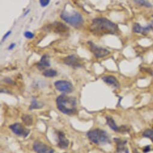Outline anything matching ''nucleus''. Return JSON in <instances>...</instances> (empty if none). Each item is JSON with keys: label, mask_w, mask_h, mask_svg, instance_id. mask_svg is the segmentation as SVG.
Returning a JSON list of instances; mask_svg holds the SVG:
<instances>
[{"label": "nucleus", "mask_w": 153, "mask_h": 153, "mask_svg": "<svg viewBox=\"0 0 153 153\" xmlns=\"http://www.w3.org/2000/svg\"><path fill=\"white\" fill-rule=\"evenodd\" d=\"M118 26L105 18H98L93 21L91 31L98 35L115 34L118 32Z\"/></svg>", "instance_id": "obj_1"}, {"label": "nucleus", "mask_w": 153, "mask_h": 153, "mask_svg": "<svg viewBox=\"0 0 153 153\" xmlns=\"http://www.w3.org/2000/svg\"><path fill=\"white\" fill-rule=\"evenodd\" d=\"M56 105L60 112L68 115L73 114L76 110V98L65 94H62L56 98Z\"/></svg>", "instance_id": "obj_2"}, {"label": "nucleus", "mask_w": 153, "mask_h": 153, "mask_svg": "<svg viewBox=\"0 0 153 153\" xmlns=\"http://www.w3.org/2000/svg\"><path fill=\"white\" fill-rule=\"evenodd\" d=\"M87 136L90 140L96 144H106L111 143L110 137L107 132L100 128L89 131L87 133Z\"/></svg>", "instance_id": "obj_3"}, {"label": "nucleus", "mask_w": 153, "mask_h": 153, "mask_svg": "<svg viewBox=\"0 0 153 153\" xmlns=\"http://www.w3.org/2000/svg\"><path fill=\"white\" fill-rule=\"evenodd\" d=\"M61 18L66 23L75 27H78L82 26L84 23V20L82 15L78 12H73L70 13L67 11H63L61 14Z\"/></svg>", "instance_id": "obj_4"}, {"label": "nucleus", "mask_w": 153, "mask_h": 153, "mask_svg": "<svg viewBox=\"0 0 153 153\" xmlns=\"http://www.w3.org/2000/svg\"><path fill=\"white\" fill-rule=\"evenodd\" d=\"M54 85L57 90L65 93H71L73 90L72 84L65 80H58L55 82Z\"/></svg>", "instance_id": "obj_5"}, {"label": "nucleus", "mask_w": 153, "mask_h": 153, "mask_svg": "<svg viewBox=\"0 0 153 153\" xmlns=\"http://www.w3.org/2000/svg\"><path fill=\"white\" fill-rule=\"evenodd\" d=\"M9 128L15 134L19 136L26 137L28 136L30 133V130L26 128L21 123H15L14 124H12L9 127Z\"/></svg>", "instance_id": "obj_6"}, {"label": "nucleus", "mask_w": 153, "mask_h": 153, "mask_svg": "<svg viewBox=\"0 0 153 153\" xmlns=\"http://www.w3.org/2000/svg\"><path fill=\"white\" fill-rule=\"evenodd\" d=\"M88 44L90 45V50L92 51V52L94 54V56L96 58H103L108 56L110 53V52L108 50L99 47L91 42H90Z\"/></svg>", "instance_id": "obj_7"}, {"label": "nucleus", "mask_w": 153, "mask_h": 153, "mask_svg": "<svg viewBox=\"0 0 153 153\" xmlns=\"http://www.w3.org/2000/svg\"><path fill=\"white\" fill-rule=\"evenodd\" d=\"M33 149L37 153H53L54 150L50 146L40 142L36 141L33 145Z\"/></svg>", "instance_id": "obj_8"}, {"label": "nucleus", "mask_w": 153, "mask_h": 153, "mask_svg": "<svg viewBox=\"0 0 153 153\" xmlns=\"http://www.w3.org/2000/svg\"><path fill=\"white\" fill-rule=\"evenodd\" d=\"M58 146L61 149H66L69 145V141L65 137L64 133L62 131H58L56 132Z\"/></svg>", "instance_id": "obj_9"}, {"label": "nucleus", "mask_w": 153, "mask_h": 153, "mask_svg": "<svg viewBox=\"0 0 153 153\" xmlns=\"http://www.w3.org/2000/svg\"><path fill=\"white\" fill-rule=\"evenodd\" d=\"M64 62L66 64L72 67H80L81 65L79 58H78V57L75 55L67 56L64 58Z\"/></svg>", "instance_id": "obj_10"}, {"label": "nucleus", "mask_w": 153, "mask_h": 153, "mask_svg": "<svg viewBox=\"0 0 153 153\" xmlns=\"http://www.w3.org/2000/svg\"><path fill=\"white\" fill-rule=\"evenodd\" d=\"M114 139L117 143V149L118 153H129L128 149L126 146L127 140H121V139L118 138H115Z\"/></svg>", "instance_id": "obj_11"}, {"label": "nucleus", "mask_w": 153, "mask_h": 153, "mask_svg": "<svg viewBox=\"0 0 153 153\" xmlns=\"http://www.w3.org/2000/svg\"><path fill=\"white\" fill-rule=\"evenodd\" d=\"M102 80L108 85H111L114 88H118L120 87V83L118 80L112 75H107L105 76L102 78Z\"/></svg>", "instance_id": "obj_12"}, {"label": "nucleus", "mask_w": 153, "mask_h": 153, "mask_svg": "<svg viewBox=\"0 0 153 153\" xmlns=\"http://www.w3.org/2000/svg\"><path fill=\"white\" fill-rule=\"evenodd\" d=\"M37 68L39 70H43L45 68L51 66L49 58L47 55H44L42 57L40 62L37 63Z\"/></svg>", "instance_id": "obj_13"}, {"label": "nucleus", "mask_w": 153, "mask_h": 153, "mask_svg": "<svg viewBox=\"0 0 153 153\" xmlns=\"http://www.w3.org/2000/svg\"><path fill=\"white\" fill-rule=\"evenodd\" d=\"M55 32L58 33H67L68 31V27L65 26L64 24L61 22H56L54 24Z\"/></svg>", "instance_id": "obj_14"}, {"label": "nucleus", "mask_w": 153, "mask_h": 153, "mask_svg": "<svg viewBox=\"0 0 153 153\" xmlns=\"http://www.w3.org/2000/svg\"><path fill=\"white\" fill-rule=\"evenodd\" d=\"M106 122L107 124L109 125V127L114 131L116 132H120V127H118L114 120V119L111 117H106Z\"/></svg>", "instance_id": "obj_15"}, {"label": "nucleus", "mask_w": 153, "mask_h": 153, "mask_svg": "<svg viewBox=\"0 0 153 153\" xmlns=\"http://www.w3.org/2000/svg\"><path fill=\"white\" fill-rule=\"evenodd\" d=\"M133 1L136 4L140 6H143L148 8L152 7V4L150 3H149L148 1H146V0H133Z\"/></svg>", "instance_id": "obj_16"}, {"label": "nucleus", "mask_w": 153, "mask_h": 153, "mask_svg": "<svg viewBox=\"0 0 153 153\" xmlns=\"http://www.w3.org/2000/svg\"><path fill=\"white\" fill-rule=\"evenodd\" d=\"M43 75L46 77H54L56 75L57 72L56 70L52 69H49L47 70H45L43 73Z\"/></svg>", "instance_id": "obj_17"}, {"label": "nucleus", "mask_w": 153, "mask_h": 153, "mask_svg": "<svg viewBox=\"0 0 153 153\" xmlns=\"http://www.w3.org/2000/svg\"><path fill=\"white\" fill-rule=\"evenodd\" d=\"M22 121L26 125L30 126L33 124V118L29 115H24L22 117Z\"/></svg>", "instance_id": "obj_18"}, {"label": "nucleus", "mask_w": 153, "mask_h": 153, "mask_svg": "<svg viewBox=\"0 0 153 153\" xmlns=\"http://www.w3.org/2000/svg\"><path fill=\"white\" fill-rule=\"evenodd\" d=\"M43 106L39 103L35 98H33L32 100V102H31V104L30 106L29 109L30 110H33V109H40Z\"/></svg>", "instance_id": "obj_19"}, {"label": "nucleus", "mask_w": 153, "mask_h": 153, "mask_svg": "<svg viewBox=\"0 0 153 153\" xmlns=\"http://www.w3.org/2000/svg\"><path fill=\"white\" fill-rule=\"evenodd\" d=\"M142 135L143 137L149 139L153 143V130L146 129L144 131Z\"/></svg>", "instance_id": "obj_20"}, {"label": "nucleus", "mask_w": 153, "mask_h": 153, "mask_svg": "<svg viewBox=\"0 0 153 153\" xmlns=\"http://www.w3.org/2000/svg\"><path fill=\"white\" fill-rule=\"evenodd\" d=\"M133 32L135 33H143V27H142L139 23H134L133 26Z\"/></svg>", "instance_id": "obj_21"}, {"label": "nucleus", "mask_w": 153, "mask_h": 153, "mask_svg": "<svg viewBox=\"0 0 153 153\" xmlns=\"http://www.w3.org/2000/svg\"><path fill=\"white\" fill-rule=\"evenodd\" d=\"M150 30H153V21L149 23L146 26L143 27V33L142 34H145L148 33Z\"/></svg>", "instance_id": "obj_22"}, {"label": "nucleus", "mask_w": 153, "mask_h": 153, "mask_svg": "<svg viewBox=\"0 0 153 153\" xmlns=\"http://www.w3.org/2000/svg\"><path fill=\"white\" fill-rule=\"evenodd\" d=\"M39 1L40 6L43 8L46 7L50 3V0H39Z\"/></svg>", "instance_id": "obj_23"}, {"label": "nucleus", "mask_w": 153, "mask_h": 153, "mask_svg": "<svg viewBox=\"0 0 153 153\" xmlns=\"http://www.w3.org/2000/svg\"><path fill=\"white\" fill-rule=\"evenodd\" d=\"M24 36L27 39H33L34 37V34L31 32H25L24 33Z\"/></svg>", "instance_id": "obj_24"}, {"label": "nucleus", "mask_w": 153, "mask_h": 153, "mask_svg": "<svg viewBox=\"0 0 153 153\" xmlns=\"http://www.w3.org/2000/svg\"><path fill=\"white\" fill-rule=\"evenodd\" d=\"M12 33V31H9V32H7L5 34H4V36H3V39H2V40H1V42H3V41H4L10 35V34Z\"/></svg>", "instance_id": "obj_25"}, {"label": "nucleus", "mask_w": 153, "mask_h": 153, "mask_svg": "<svg viewBox=\"0 0 153 153\" xmlns=\"http://www.w3.org/2000/svg\"><path fill=\"white\" fill-rule=\"evenodd\" d=\"M150 150H151V148H150V146L149 145L148 146H145L143 148V152L144 153H146V152H149Z\"/></svg>", "instance_id": "obj_26"}, {"label": "nucleus", "mask_w": 153, "mask_h": 153, "mask_svg": "<svg viewBox=\"0 0 153 153\" xmlns=\"http://www.w3.org/2000/svg\"><path fill=\"white\" fill-rule=\"evenodd\" d=\"M15 46H16V44L12 43V44H11L10 45V46L8 47V50H13V49L15 47Z\"/></svg>", "instance_id": "obj_27"}, {"label": "nucleus", "mask_w": 153, "mask_h": 153, "mask_svg": "<svg viewBox=\"0 0 153 153\" xmlns=\"http://www.w3.org/2000/svg\"><path fill=\"white\" fill-rule=\"evenodd\" d=\"M29 12H30V10H28V11H27V12H26L24 14V16H26V15H27V14H28Z\"/></svg>", "instance_id": "obj_28"}, {"label": "nucleus", "mask_w": 153, "mask_h": 153, "mask_svg": "<svg viewBox=\"0 0 153 153\" xmlns=\"http://www.w3.org/2000/svg\"><path fill=\"white\" fill-rule=\"evenodd\" d=\"M152 18H153V15H152Z\"/></svg>", "instance_id": "obj_29"}, {"label": "nucleus", "mask_w": 153, "mask_h": 153, "mask_svg": "<svg viewBox=\"0 0 153 153\" xmlns=\"http://www.w3.org/2000/svg\"><path fill=\"white\" fill-rule=\"evenodd\" d=\"M64 153H66V152H64Z\"/></svg>", "instance_id": "obj_30"}]
</instances>
